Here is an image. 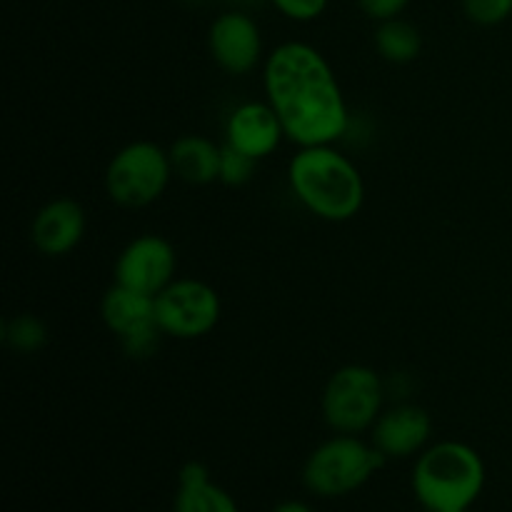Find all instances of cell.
<instances>
[{"instance_id":"6","label":"cell","mask_w":512,"mask_h":512,"mask_svg":"<svg viewBox=\"0 0 512 512\" xmlns=\"http://www.w3.org/2000/svg\"><path fill=\"white\" fill-rule=\"evenodd\" d=\"M385 388L368 365H345L330 375L323 390V418L335 433L360 435L370 430L383 410Z\"/></svg>"},{"instance_id":"25","label":"cell","mask_w":512,"mask_h":512,"mask_svg":"<svg viewBox=\"0 0 512 512\" xmlns=\"http://www.w3.org/2000/svg\"><path fill=\"white\" fill-rule=\"evenodd\" d=\"M453 512H468V510H453Z\"/></svg>"},{"instance_id":"11","label":"cell","mask_w":512,"mask_h":512,"mask_svg":"<svg viewBox=\"0 0 512 512\" xmlns=\"http://www.w3.org/2000/svg\"><path fill=\"white\" fill-rule=\"evenodd\" d=\"M85 235V210L73 198H55L35 213L30 240L35 250L48 258L73 253Z\"/></svg>"},{"instance_id":"19","label":"cell","mask_w":512,"mask_h":512,"mask_svg":"<svg viewBox=\"0 0 512 512\" xmlns=\"http://www.w3.org/2000/svg\"><path fill=\"white\" fill-rule=\"evenodd\" d=\"M463 13L470 23L493 28L512 15V0H463Z\"/></svg>"},{"instance_id":"12","label":"cell","mask_w":512,"mask_h":512,"mask_svg":"<svg viewBox=\"0 0 512 512\" xmlns=\"http://www.w3.org/2000/svg\"><path fill=\"white\" fill-rule=\"evenodd\" d=\"M373 445L385 458H410L428 445L433 420L418 405H395L380 413L373 428Z\"/></svg>"},{"instance_id":"2","label":"cell","mask_w":512,"mask_h":512,"mask_svg":"<svg viewBox=\"0 0 512 512\" xmlns=\"http://www.w3.org/2000/svg\"><path fill=\"white\" fill-rule=\"evenodd\" d=\"M288 183L295 200L328 223H345L363 210L365 180L335 145H308L290 158Z\"/></svg>"},{"instance_id":"17","label":"cell","mask_w":512,"mask_h":512,"mask_svg":"<svg viewBox=\"0 0 512 512\" xmlns=\"http://www.w3.org/2000/svg\"><path fill=\"white\" fill-rule=\"evenodd\" d=\"M45 340H48V330L43 320L35 315H15L3 323V343L15 353H35L43 348Z\"/></svg>"},{"instance_id":"1","label":"cell","mask_w":512,"mask_h":512,"mask_svg":"<svg viewBox=\"0 0 512 512\" xmlns=\"http://www.w3.org/2000/svg\"><path fill=\"white\" fill-rule=\"evenodd\" d=\"M263 85L285 138L300 148L335 145L348 133L343 88L325 55L310 43L288 40L273 48L263 65Z\"/></svg>"},{"instance_id":"20","label":"cell","mask_w":512,"mask_h":512,"mask_svg":"<svg viewBox=\"0 0 512 512\" xmlns=\"http://www.w3.org/2000/svg\"><path fill=\"white\" fill-rule=\"evenodd\" d=\"M163 330H160L158 323L153 325H145V328L135 330V333L125 335L120 343H123L125 353L130 355V358H150V355L158 350L160 345V338H163Z\"/></svg>"},{"instance_id":"16","label":"cell","mask_w":512,"mask_h":512,"mask_svg":"<svg viewBox=\"0 0 512 512\" xmlns=\"http://www.w3.org/2000/svg\"><path fill=\"white\" fill-rule=\"evenodd\" d=\"M175 512H238V505L210 478L195 483H180Z\"/></svg>"},{"instance_id":"5","label":"cell","mask_w":512,"mask_h":512,"mask_svg":"<svg viewBox=\"0 0 512 512\" xmlns=\"http://www.w3.org/2000/svg\"><path fill=\"white\" fill-rule=\"evenodd\" d=\"M173 175L168 150L153 140H133L108 163L105 190L120 208H145L165 193Z\"/></svg>"},{"instance_id":"9","label":"cell","mask_w":512,"mask_h":512,"mask_svg":"<svg viewBox=\"0 0 512 512\" xmlns=\"http://www.w3.org/2000/svg\"><path fill=\"white\" fill-rule=\"evenodd\" d=\"M208 48L220 70L228 75H248L263 60V33L245 10H225L210 25Z\"/></svg>"},{"instance_id":"7","label":"cell","mask_w":512,"mask_h":512,"mask_svg":"<svg viewBox=\"0 0 512 512\" xmlns=\"http://www.w3.org/2000/svg\"><path fill=\"white\" fill-rule=\"evenodd\" d=\"M223 315L220 295L195 278H175L155 295V323L168 338L195 340L208 335Z\"/></svg>"},{"instance_id":"8","label":"cell","mask_w":512,"mask_h":512,"mask_svg":"<svg viewBox=\"0 0 512 512\" xmlns=\"http://www.w3.org/2000/svg\"><path fill=\"white\" fill-rule=\"evenodd\" d=\"M178 255L163 235L145 233L130 240L115 260V283L145 295H158L175 280Z\"/></svg>"},{"instance_id":"23","label":"cell","mask_w":512,"mask_h":512,"mask_svg":"<svg viewBox=\"0 0 512 512\" xmlns=\"http://www.w3.org/2000/svg\"><path fill=\"white\" fill-rule=\"evenodd\" d=\"M273 512H313L308 505L298 503V500H288V503H280Z\"/></svg>"},{"instance_id":"21","label":"cell","mask_w":512,"mask_h":512,"mask_svg":"<svg viewBox=\"0 0 512 512\" xmlns=\"http://www.w3.org/2000/svg\"><path fill=\"white\" fill-rule=\"evenodd\" d=\"M270 3L285 18L298 20V23H310V20L320 18L325 13V8H328V0H270Z\"/></svg>"},{"instance_id":"3","label":"cell","mask_w":512,"mask_h":512,"mask_svg":"<svg viewBox=\"0 0 512 512\" xmlns=\"http://www.w3.org/2000/svg\"><path fill=\"white\" fill-rule=\"evenodd\" d=\"M485 485L483 458L470 445L443 440L423 450L413 470V490L428 512L468 510Z\"/></svg>"},{"instance_id":"10","label":"cell","mask_w":512,"mask_h":512,"mask_svg":"<svg viewBox=\"0 0 512 512\" xmlns=\"http://www.w3.org/2000/svg\"><path fill=\"white\" fill-rule=\"evenodd\" d=\"M285 130L270 103L248 100L240 103L225 123V145L250 155L253 160H263L280 148Z\"/></svg>"},{"instance_id":"18","label":"cell","mask_w":512,"mask_h":512,"mask_svg":"<svg viewBox=\"0 0 512 512\" xmlns=\"http://www.w3.org/2000/svg\"><path fill=\"white\" fill-rule=\"evenodd\" d=\"M258 160L250 155L240 153V150L223 145V160H220V183L230 185V188H240V185L250 183L255 173Z\"/></svg>"},{"instance_id":"4","label":"cell","mask_w":512,"mask_h":512,"mask_svg":"<svg viewBox=\"0 0 512 512\" xmlns=\"http://www.w3.org/2000/svg\"><path fill=\"white\" fill-rule=\"evenodd\" d=\"M385 455L358 435L338 433L310 453L303 480L320 498H340L363 488L385 465Z\"/></svg>"},{"instance_id":"24","label":"cell","mask_w":512,"mask_h":512,"mask_svg":"<svg viewBox=\"0 0 512 512\" xmlns=\"http://www.w3.org/2000/svg\"><path fill=\"white\" fill-rule=\"evenodd\" d=\"M183 3H190V5H200V3H210V0H183Z\"/></svg>"},{"instance_id":"14","label":"cell","mask_w":512,"mask_h":512,"mask_svg":"<svg viewBox=\"0 0 512 512\" xmlns=\"http://www.w3.org/2000/svg\"><path fill=\"white\" fill-rule=\"evenodd\" d=\"M173 173L190 185H210L220 180L223 148L203 135H183L170 145Z\"/></svg>"},{"instance_id":"13","label":"cell","mask_w":512,"mask_h":512,"mask_svg":"<svg viewBox=\"0 0 512 512\" xmlns=\"http://www.w3.org/2000/svg\"><path fill=\"white\" fill-rule=\"evenodd\" d=\"M100 318L110 333L123 340L125 335L155 323V298L115 283L100 300Z\"/></svg>"},{"instance_id":"15","label":"cell","mask_w":512,"mask_h":512,"mask_svg":"<svg viewBox=\"0 0 512 512\" xmlns=\"http://www.w3.org/2000/svg\"><path fill=\"white\" fill-rule=\"evenodd\" d=\"M375 50L383 60L395 65H408L423 50V35L410 20L390 18L375 28Z\"/></svg>"},{"instance_id":"22","label":"cell","mask_w":512,"mask_h":512,"mask_svg":"<svg viewBox=\"0 0 512 512\" xmlns=\"http://www.w3.org/2000/svg\"><path fill=\"white\" fill-rule=\"evenodd\" d=\"M410 0H358L360 10L368 15L375 23H383V20L400 18L405 8H408Z\"/></svg>"}]
</instances>
